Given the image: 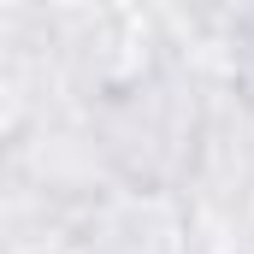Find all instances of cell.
<instances>
[{
	"instance_id": "6da1fadb",
	"label": "cell",
	"mask_w": 254,
	"mask_h": 254,
	"mask_svg": "<svg viewBox=\"0 0 254 254\" xmlns=\"http://www.w3.org/2000/svg\"><path fill=\"white\" fill-rule=\"evenodd\" d=\"M225 89L190 77L184 65H160L154 77L130 83L119 95L95 101V130H101V148L119 172V184L136 190H184L195 172V154H201V136L207 119L219 107Z\"/></svg>"
},
{
	"instance_id": "7a4b0ae2",
	"label": "cell",
	"mask_w": 254,
	"mask_h": 254,
	"mask_svg": "<svg viewBox=\"0 0 254 254\" xmlns=\"http://www.w3.org/2000/svg\"><path fill=\"white\" fill-rule=\"evenodd\" d=\"M71 243H77V254H207L195 213H190V195L136 190V184L107 190L71 225Z\"/></svg>"
},
{
	"instance_id": "3957f363",
	"label": "cell",
	"mask_w": 254,
	"mask_h": 254,
	"mask_svg": "<svg viewBox=\"0 0 254 254\" xmlns=\"http://www.w3.org/2000/svg\"><path fill=\"white\" fill-rule=\"evenodd\" d=\"M36 254H77V243L65 237V243H54V249H36Z\"/></svg>"
}]
</instances>
